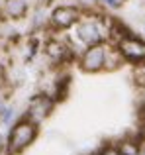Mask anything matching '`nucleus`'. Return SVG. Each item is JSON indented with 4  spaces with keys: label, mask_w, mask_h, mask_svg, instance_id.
I'll use <instances>...</instances> for the list:
<instances>
[{
    "label": "nucleus",
    "mask_w": 145,
    "mask_h": 155,
    "mask_svg": "<svg viewBox=\"0 0 145 155\" xmlns=\"http://www.w3.org/2000/svg\"><path fill=\"white\" fill-rule=\"evenodd\" d=\"M131 81H134L135 88H143L145 87V61L134 65L131 67Z\"/></svg>",
    "instance_id": "nucleus-11"
},
{
    "label": "nucleus",
    "mask_w": 145,
    "mask_h": 155,
    "mask_svg": "<svg viewBox=\"0 0 145 155\" xmlns=\"http://www.w3.org/2000/svg\"><path fill=\"white\" fill-rule=\"evenodd\" d=\"M79 155H96V151H86V153H79Z\"/></svg>",
    "instance_id": "nucleus-18"
},
{
    "label": "nucleus",
    "mask_w": 145,
    "mask_h": 155,
    "mask_svg": "<svg viewBox=\"0 0 145 155\" xmlns=\"http://www.w3.org/2000/svg\"><path fill=\"white\" fill-rule=\"evenodd\" d=\"M20 118H22V110H20L14 102H8L6 106H4V110L0 112V128L8 132Z\"/></svg>",
    "instance_id": "nucleus-9"
},
{
    "label": "nucleus",
    "mask_w": 145,
    "mask_h": 155,
    "mask_svg": "<svg viewBox=\"0 0 145 155\" xmlns=\"http://www.w3.org/2000/svg\"><path fill=\"white\" fill-rule=\"evenodd\" d=\"M122 67H126V63H124L120 51L116 49L114 43H108V49H106V63H104V73H116V71H120Z\"/></svg>",
    "instance_id": "nucleus-10"
},
{
    "label": "nucleus",
    "mask_w": 145,
    "mask_h": 155,
    "mask_svg": "<svg viewBox=\"0 0 145 155\" xmlns=\"http://www.w3.org/2000/svg\"><path fill=\"white\" fill-rule=\"evenodd\" d=\"M126 4H127V0H98V8L108 12V14L120 12L122 8H126Z\"/></svg>",
    "instance_id": "nucleus-12"
},
{
    "label": "nucleus",
    "mask_w": 145,
    "mask_h": 155,
    "mask_svg": "<svg viewBox=\"0 0 145 155\" xmlns=\"http://www.w3.org/2000/svg\"><path fill=\"white\" fill-rule=\"evenodd\" d=\"M55 108H57V100L51 98V96L45 94V92L37 91V92H34V94L27 98L26 106L22 108V116L27 118L30 122H34V124H37L39 128H41V126L53 116Z\"/></svg>",
    "instance_id": "nucleus-5"
},
{
    "label": "nucleus",
    "mask_w": 145,
    "mask_h": 155,
    "mask_svg": "<svg viewBox=\"0 0 145 155\" xmlns=\"http://www.w3.org/2000/svg\"><path fill=\"white\" fill-rule=\"evenodd\" d=\"M82 8L76 2H57L49 6V31L67 34L82 16Z\"/></svg>",
    "instance_id": "nucleus-4"
},
{
    "label": "nucleus",
    "mask_w": 145,
    "mask_h": 155,
    "mask_svg": "<svg viewBox=\"0 0 145 155\" xmlns=\"http://www.w3.org/2000/svg\"><path fill=\"white\" fill-rule=\"evenodd\" d=\"M116 143H118L122 155H137L139 149H141V145L145 143V140L139 134H127V136L120 137Z\"/></svg>",
    "instance_id": "nucleus-8"
},
{
    "label": "nucleus",
    "mask_w": 145,
    "mask_h": 155,
    "mask_svg": "<svg viewBox=\"0 0 145 155\" xmlns=\"http://www.w3.org/2000/svg\"><path fill=\"white\" fill-rule=\"evenodd\" d=\"M106 49L108 43H96V45H88L79 51L76 55V69L84 75H98L104 73V63H106Z\"/></svg>",
    "instance_id": "nucleus-6"
},
{
    "label": "nucleus",
    "mask_w": 145,
    "mask_h": 155,
    "mask_svg": "<svg viewBox=\"0 0 145 155\" xmlns=\"http://www.w3.org/2000/svg\"><path fill=\"white\" fill-rule=\"evenodd\" d=\"M116 20L118 18H112L108 12L100 10V8L84 10L80 20L75 24V28L67 31V38L76 51L88 45H96V43H110Z\"/></svg>",
    "instance_id": "nucleus-1"
},
{
    "label": "nucleus",
    "mask_w": 145,
    "mask_h": 155,
    "mask_svg": "<svg viewBox=\"0 0 145 155\" xmlns=\"http://www.w3.org/2000/svg\"><path fill=\"white\" fill-rule=\"evenodd\" d=\"M39 128L37 124L30 122L27 118H20L14 126L6 132V153L8 155H22L24 151L31 147L39 137Z\"/></svg>",
    "instance_id": "nucleus-3"
},
{
    "label": "nucleus",
    "mask_w": 145,
    "mask_h": 155,
    "mask_svg": "<svg viewBox=\"0 0 145 155\" xmlns=\"http://www.w3.org/2000/svg\"><path fill=\"white\" fill-rule=\"evenodd\" d=\"M31 6H53L55 0H30Z\"/></svg>",
    "instance_id": "nucleus-14"
},
{
    "label": "nucleus",
    "mask_w": 145,
    "mask_h": 155,
    "mask_svg": "<svg viewBox=\"0 0 145 155\" xmlns=\"http://www.w3.org/2000/svg\"><path fill=\"white\" fill-rule=\"evenodd\" d=\"M8 104V96L4 94V92H0V112H2L4 110V106Z\"/></svg>",
    "instance_id": "nucleus-16"
},
{
    "label": "nucleus",
    "mask_w": 145,
    "mask_h": 155,
    "mask_svg": "<svg viewBox=\"0 0 145 155\" xmlns=\"http://www.w3.org/2000/svg\"><path fill=\"white\" fill-rule=\"evenodd\" d=\"M79 51L72 47L67 34H55L47 31L41 43V57L45 59L49 69H67L69 65H75Z\"/></svg>",
    "instance_id": "nucleus-2"
},
{
    "label": "nucleus",
    "mask_w": 145,
    "mask_h": 155,
    "mask_svg": "<svg viewBox=\"0 0 145 155\" xmlns=\"http://www.w3.org/2000/svg\"><path fill=\"white\" fill-rule=\"evenodd\" d=\"M96 155H122V151H120L116 141H106L96 149Z\"/></svg>",
    "instance_id": "nucleus-13"
},
{
    "label": "nucleus",
    "mask_w": 145,
    "mask_h": 155,
    "mask_svg": "<svg viewBox=\"0 0 145 155\" xmlns=\"http://www.w3.org/2000/svg\"><path fill=\"white\" fill-rule=\"evenodd\" d=\"M137 155H145V143L141 145V149H139V153H137Z\"/></svg>",
    "instance_id": "nucleus-17"
},
{
    "label": "nucleus",
    "mask_w": 145,
    "mask_h": 155,
    "mask_svg": "<svg viewBox=\"0 0 145 155\" xmlns=\"http://www.w3.org/2000/svg\"><path fill=\"white\" fill-rule=\"evenodd\" d=\"M137 104H145V87L137 88Z\"/></svg>",
    "instance_id": "nucleus-15"
},
{
    "label": "nucleus",
    "mask_w": 145,
    "mask_h": 155,
    "mask_svg": "<svg viewBox=\"0 0 145 155\" xmlns=\"http://www.w3.org/2000/svg\"><path fill=\"white\" fill-rule=\"evenodd\" d=\"M30 10V0H0V22H22Z\"/></svg>",
    "instance_id": "nucleus-7"
}]
</instances>
